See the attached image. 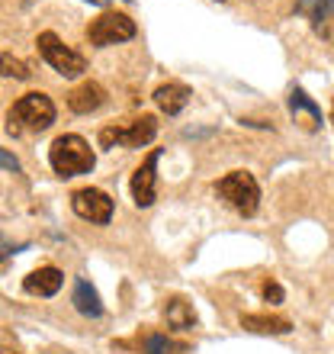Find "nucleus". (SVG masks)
<instances>
[{"label":"nucleus","instance_id":"3","mask_svg":"<svg viewBox=\"0 0 334 354\" xmlns=\"http://www.w3.org/2000/svg\"><path fill=\"white\" fill-rule=\"evenodd\" d=\"M219 196H222L225 203L232 206L238 216H254L260 206V184L254 180L250 171H232V174H225L219 184H215Z\"/></svg>","mask_w":334,"mask_h":354},{"label":"nucleus","instance_id":"1","mask_svg":"<svg viewBox=\"0 0 334 354\" xmlns=\"http://www.w3.org/2000/svg\"><path fill=\"white\" fill-rule=\"evenodd\" d=\"M58 110L52 97L42 91L23 93L13 106L7 110V132L10 136H26V132H46L55 122Z\"/></svg>","mask_w":334,"mask_h":354},{"label":"nucleus","instance_id":"17","mask_svg":"<svg viewBox=\"0 0 334 354\" xmlns=\"http://www.w3.org/2000/svg\"><path fill=\"white\" fill-rule=\"evenodd\" d=\"M29 71L26 68V62H19L17 55H0V77H17V81H29Z\"/></svg>","mask_w":334,"mask_h":354},{"label":"nucleus","instance_id":"4","mask_svg":"<svg viewBox=\"0 0 334 354\" xmlns=\"http://www.w3.org/2000/svg\"><path fill=\"white\" fill-rule=\"evenodd\" d=\"M135 32H139L135 19L126 17V13H116V10L100 13V17L87 26V39H90V46H97V48L129 42V39H135Z\"/></svg>","mask_w":334,"mask_h":354},{"label":"nucleus","instance_id":"22","mask_svg":"<svg viewBox=\"0 0 334 354\" xmlns=\"http://www.w3.org/2000/svg\"><path fill=\"white\" fill-rule=\"evenodd\" d=\"M331 122H334V110H331Z\"/></svg>","mask_w":334,"mask_h":354},{"label":"nucleus","instance_id":"13","mask_svg":"<svg viewBox=\"0 0 334 354\" xmlns=\"http://www.w3.org/2000/svg\"><path fill=\"white\" fill-rule=\"evenodd\" d=\"M71 303H75V309L81 313V316H87V319H100V316H103L100 293H97V290H93L84 277L75 280V293H71Z\"/></svg>","mask_w":334,"mask_h":354},{"label":"nucleus","instance_id":"6","mask_svg":"<svg viewBox=\"0 0 334 354\" xmlns=\"http://www.w3.org/2000/svg\"><path fill=\"white\" fill-rule=\"evenodd\" d=\"M158 136V120L155 116H139V120L126 122V126H106L100 129V145L103 149H141Z\"/></svg>","mask_w":334,"mask_h":354},{"label":"nucleus","instance_id":"21","mask_svg":"<svg viewBox=\"0 0 334 354\" xmlns=\"http://www.w3.org/2000/svg\"><path fill=\"white\" fill-rule=\"evenodd\" d=\"M0 354H19L17 348H7V345H0Z\"/></svg>","mask_w":334,"mask_h":354},{"label":"nucleus","instance_id":"14","mask_svg":"<svg viewBox=\"0 0 334 354\" xmlns=\"http://www.w3.org/2000/svg\"><path fill=\"white\" fill-rule=\"evenodd\" d=\"M155 103H158V110L167 113V116H177V113H184V106L190 103V91L184 84H161L155 91Z\"/></svg>","mask_w":334,"mask_h":354},{"label":"nucleus","instance_id":"10","mask_svg":"<svg viewBox=\"0 0 334 354\" xmlns=\"http://www.w3.org/2000/svg\"><path fill=\"white\" fill-rule=\"evenodd\" d=\"M61 283H65V274L58 268H52V264H46V268L32 270V274L23 280V290L32 293V297H55L58 290H61Z\"/></svg>","mask_w":334,"mask_h":354},{"label":"nucleus","instance_id":"20","mask_svg":"<svg viewBox=\"0 0 334 354\" xmlns=\"http://www.w3.org/2000/svg\"><path fill=\"white\" fill-rule=\"evenodd\" d=\"M0 168L17 171V174L23 171V168H19V161H17V155H10V151H3V149H0Z\"/></svg>","mask_w":334,"mask_h":354},{"label":"nucleus","instance_id":"8","mask_svg":"<svg viewBox=\"0 0 334 354\" xmlns=\"http://www.w3.org/2000/svg\"><path fill=\"white\" fill-rule=\"evenodd\" d=\"M158 161H161V149H151L148 158L141 161L135 174H132V200L139 209H148L158 200Z\"/></svg>","mask_w":334,"mask_h":354},{"label":"nucleus","instance_id":"5","mask_svg":"<svg viewBox=\"0 0 334 354\" xmlns=\"http://www.w3.org/2000/svg\"><path fill=\"white\" fill-rule=\"evenodd\" d=\"M36 46H39V55L46 58L48 65L55 68L61 77H68V81H71V77H81L84 71H87V62H84L81 52L68 48L55 32H39Z\"/></svg>","mask_w":334,"mask_h":354},{"label":"nucleus","instance_id":"19","mask_svg":"<svg viewBox=\"0 0 334 354\" xmlns=\"http://www.w3.org/2000/svg\"><path fill=\"white\" fill-rule=\"evenodd\" d=\"M264 299L267 303H283V287L277 280H264Z\"/></svg>","mask_w":334,"mask_h":354},{"label":"nucleus","instance_id":"9","mask_svg":"<svg viewBox=\"0 0 334 354\" xmlns=\"http://www.w3.org/2000/svg\"><path fill=\"white\" fill-rule=\"evenodd\" d=\"M296 13L312 23L318 36H331V19H334V0H299Z\"/></svg>","mask_w":334,"mask_h":354},{"label":"nucleus","instance_id":"18","mask_svg":"<svg viewBox=\"0 0 334 354\" xmlns=\"http://www.w3.org/2000/svg\"><path fill=\"white\" fill-rule=\"evenodd\" d=\"M174 345L167 342V335H148L145 338V354H170Z\"/></svg>","mask_w":334,"mask_h":354},{"label":"nucleus","instance_id":"11","mask_svg":"<svg viewBox=\"0 0 334 354\" xmlns=\"http://www.w3.org/2000/svg\"><path fill=\"white\" fill-rule=\"evenodd\" d=\"M103 103H106V91H103L97 81H84L81 87H75V91L68 93V106H71V113H81V116L100 110Z\"/></svg>","mask_w":334,"mask_h":354},{"label":"nucleus","instance_id":"15","mask_svg":"<svg viewBox=\"0 0 334 354\" xmlns=\"http://www.w3.org/2000/svg\"><path fill=\"white\" fill-rule=\"evenodd\" d=\"M242 328L260 332V335H286V332H293L289 319L283 316H242Z\"/></svg>","mask_w":334,"mask_h":354},{"label":"nucleus","instance_id":"16","mask_svg":"<svg viewBox=\"0 0 334 354\" xmlns=\"http://www.w3.org/2000/svg\"><path fill=\"white\" fill-rule=\"evenodd\" d=\"M164 313H167V322H170L174 328H184V332H186V328L196 326V313L186 306L184 299H170Z\"/></svg>","mask_w":334,"mask_h":354},{"label":"nucleus","instance_id":"2","mask_svg":"<svg viewBox=\"0 0 334 354\" xmlns=\"http://www.w3.org/2000/svg\"><path fill=\"white\" fill-rule=\"evenodd\" d=\"M48 165L55 171L58 177H77V174H87L93 171L97 165V155H93L90 142L81 139V136H58L48 149Z\"/></svg>","mask_w":334,"mask_h":354},{"label":"nucleus","instance_id":"12","mask_svg":"<svg viewBox=\"0 0 334 354\" xmlns=\"http://www.w3.org/2000/svg\"><path fill=\"white\" fill-rule=\"evenodd\" d=\"M289 110H293V116H302V126H306L308 132H315L318 126H322V110H318V103L312 100V97H308L306 91H302V87H296V91L289 93Z\"/></svg>","mask_w":334,"mask_h":354},{"label":"nucleus","instance_id":"7","mask_svg":"<svg viewBox=\"0 0 334 354\" xmlns=\"http://www.w3.org/2000/svg\"><path fill=\"white\" fill-rule=\"evenodd\" d=\"M71 209L87 223L106 225L112 219V196L97 190V187H81L71 194Z\"/></svg>","mask_w":334,"mask_h":354}]
</instances>
